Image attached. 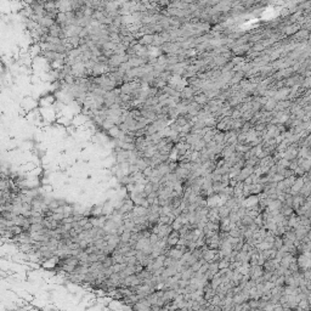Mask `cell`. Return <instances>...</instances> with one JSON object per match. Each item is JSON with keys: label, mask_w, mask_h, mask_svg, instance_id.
Segmentation results:
<instances>
[{"label": "cell", "mask_w": 311, "mask_h": 311, "mask_svg": "<svg viewBox=\"0 0 311 311\" xmlns=\"http://www.w3.org/2000/svg\"><path fill=\"white\" fill-rule=\"evenodd\" d=\"M184 252L181 250V249H179V248H176V247H173L171 249H169L168 250V253L165 254L167 256H169V258H173V259H175V260H180L182 256H184Z\"/></svg>", "instance_id": "cell-1"}, {"label": "cell", "mask_w": 311, "mask_h": 311, "mask_svg": "<svg viewBox=\"0 0 311 311\" xmlns=\"http://www.w3.org/2000/svg\"><path fill=\"white\" fill-rule=\"evenodd\" d=\"M153 41H154V35H151V34H143L142 35V38L139 40V44H141V45H151V44H153Z\"/></svg>", "instance_id": "cell-2"}, {"label": "cell", "mask_w": 311, "mask_h": 311, "mask_svg": "<svg viewBox=\"0 0 311 311\" xmlns=\"http://www.w3.org/2000/svg\"><path fill=\"white\" fill-rule=\"evenodd\" d=\"M131 236H133V232L131 231H128L125 230L122 235H120V242H124V243H129V241L131 239Z\"/></svg>", "instance_id": "cell-3"}, {"label": "cell", "mask_w": 311, "mask_h": 311, "mask_svg": "<svg viewBox=\"0 0 311 311\" xmlns=\"http://www.w3.org/2000/svg\"><path fill=\"white\" fill-rule=\"evenodd\" d=\"M152 192H154V191H153V184H152V182H147V184L145 185L143 193H145L146 196H148V195H151Z\"/></svg>", "instance_id": "cell-4"}, {"label": "cell", "mask_w": 311, "mask_h": 311, "mask_svg": "<svg viewBox=\"0 0 311 311\" xmlns=\"http://www.w3.org/2000/svg\"><path fill=\"white\" fill-rule=\"evenodd\" d=\"M99 261V254L97 253H91L89 254V264L91 265L93 263H97Z\"/></svg>", "instance_id": "cell-5"}, {"label": "cell", "mask_w": 311, "mask_h": 311, "mask_svg": "<svg viewBox=\"0 0 311 311\" xmlns=\"http://www.w3.org/2000/svg\"><path fill=\"white\" fill-rule=\"evenodd\" d=\"M274 311H284V308H283L281 304H277V305H275Z\"/></svg>", "instance_id": "cell-6"}]
</instances>
